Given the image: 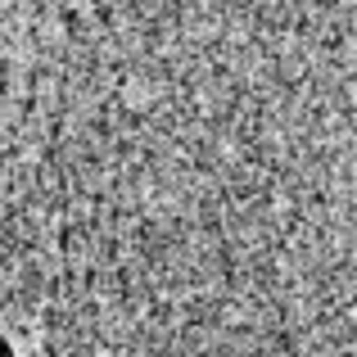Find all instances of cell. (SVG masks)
Here are the masks:
<instances>
[{
    "instance_id": "obj_1",
    "label": "cell",
    "mask_w": 357,
    "mask_h": 357,
    "mask_svg": "<svg viewBox=\"0 0 357 357\" xmlns=\"http://www.w3.org/2000/svg\"><path fill=\"white\" fill-rule=\"evenodd\" d=\"M0 357H18V353H14V344H9L5 335H0Z\"/></svg>"
}]
</instances>
